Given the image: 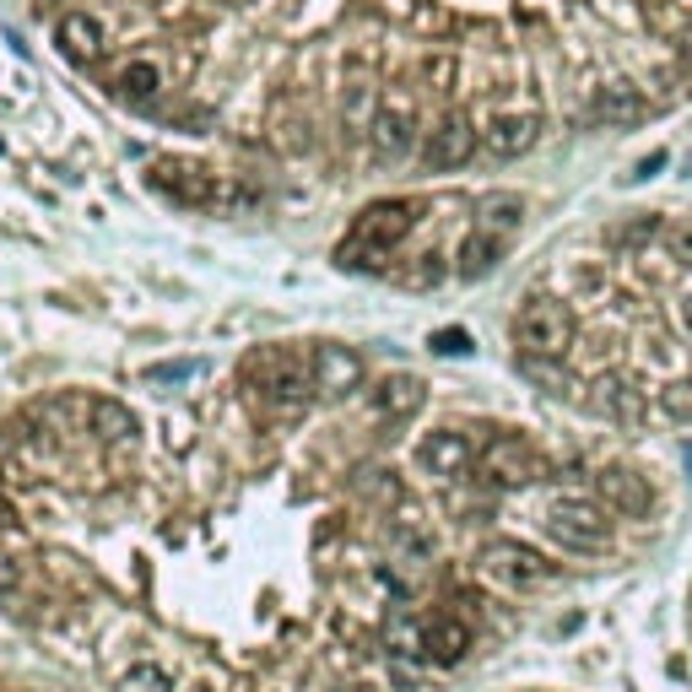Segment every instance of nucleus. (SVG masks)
<instances>
[{
	"label": "nucleus",
	"mask_w": 692,
	"mask_h": 692,
	"mask_svg": "<svg viewBox=\"0 0 692 692\" xmlns=\"http://www.w3.org/2000/svg\"><path fill=\"white\" fill-rule=\"evenodd\" d=\"M660 411L676 422V428H692V379H676L660 390Z\"/></svg>",
	"instance_id": "24"
},
{
	"label": "nucleus",
	"mask_w": 692,
	"mask_h": 692,
	"mask_svg": "<svg viewBox=\"0 0 692 692\" xmlns=\"http://www.w3.org/2000/svg\"><path fill=\"white\" fill-rule=\"evenodd\" d=\"M644 11H649V28H655V33H676V38H682V28L692 22V17H682L676 6H660V0H649Z\"/></svg>",
	"instance_id": "26"
},
{
	"label": "nucleus",
	"mask_w": 692,
	"mask_h": 692,
	"mask_svg": "<svg viewBox=\"0 0 692 692\" xmlns=\"http://www.w3.org/2000/svg\"><path fill=\"white\" fill-rule=\"evenodd\" d=\"M519 222H525V201H519V195H487L482 206H476V228H487V233H503L509 238Z\"/></svg>",
	"instance_id": "23"
},
{
	"label": "nucleus",
	"mask_w": 692,
	"mask_h": 692,
	"mask_svg": "<svg viewBox=\"0 0 692 692\" xmlns=\"http://www.w3.org/2000/svg\"><path fill=\"white\" fill-rule=\"evenodd\" d=\"M244 384L265 411H298V406H309V395L319 390L314 357L292 352V346H260V352H249Z\"/></svg>",
	"instance_id": "1"
},
{
	"label": "nucleus",
	"mask_w": 692,
	"mask_h": 692,
	"mask_svg": "<svg viewBox=\"0 0 692 692\" xmlns=\"http://www.w3.org/2000/svg\"><path fill=\"white\" fill-rule=\"evenodd\" d=\"M0 476L11 487L38 482V438L22 428H0Z\"/></svg>",
	"instance_id": "17"
},
{
	"label": "nucleus",
	"mask_w": 692,
	"mask_h": 692,
	"mask_svg": "<svg viewBox=\"0 0 692 692\" xmlns=\"http://www.w3.org/2000/svg\"><path fill=\"white\" fill-rule=\"evenodd\" d=\"M201 692H206V687H201Z\"/></svg>",
	"instance_id": "37"
},
{
	"label": "nucleus",
	"mask_w": 692,
	"mask_h": 692,
	"mask_svg": "<svg viewBox=\"0 0 692 692\" xmlns=\"http://www.w3.org/2000/svg\"><path fill=\"white\" fill-rule=\"evenodd\" d=\"M503 244H509V238H503V233H487V228H476L471 238H465V244H460V276H465V282L487 276L492 265L503 260Z\"/></svg>",
	"instance_id": "21"
},
{
	"label": "nucleus",
	"mask_w": 692,
	"mask_h": 692,
	"mask_svg": "<svg viewBox=\"0 0 692 692\" xmlns=\"http://www.w3.org/2000/svg\"><path fill=\"white\" fill-rule=\"evenodd\" d=\"M201 374V363H190V357H184V363H157V368H146V379L152 384H184V379H195Z\"/></svg>",
	"instance_id": "28"
},
{
	"label": "nucleus",
	"mask_w": 692,
	"mask_h": 692,
	"mask_svg": "<svg viewBox=\"0 0 692 692\" xmlns=\"http://www.w3.org/2000/svg\"><path fill=\"white\" fill-rule=\"evenodd\" d=\"M514 336L525 346V357H568V346H574V314H568L563 298H547V292H536V298H525V309L514 314Z\"/></svg>",
	"instance_id": "3"
},
{
	"label": "nucleus",
	"mask_w": 692,
	"mask_h": 692,
	"mask_svg": "<svg viewBox=\"0 0 692 692\" xmlns=\"http://www.w3.org/2000/svg\"><path fill=\"white\" fill-rule=\"evenodd\" d=\"M471 655V622L455 617V611H438V617L422 622V660L428 665H460Z\"/></svg>",
	"instance_id": "13"
},
{
	"label": "nucleus",
	"mask_w": 692,
	"mask_h": 692,
	"mask_svg": "<svg viewBox=\"0 0 692 692\" xmlns=\"http://www.w3.org/2000/svg\"><path fill=\"white\" fill-rule=\"evenodd\" d=\"M611 509L606 503H590V498H557L547 514H541V525H547V536L557 541L563 552H606L611 547Z\"/></svg>",
	"instance_id": "4"
},
{
	"label": "nucleus",
	"mask_w": 692,
	"mask_h": 692,
	"mask_svg": "<svg viewBox=\"0 0 692 692\" xmlns=\"http://www.w3.org/2000/svg\"><path fill=\"white\" fill-rule=\"evenodd\" d=\"M687 471H692V444H687Z\"/></svg>",
	"instance_id": "35"
},
{
	"label": "nucleus",
	"mask_w": 692,
	"mask_h": 692,
	"mask_svg": "<svg viewBox=\"0 0 692 692\" xmlns=\"http://www.w3.org/2000/svg\"><path fill=\"white\" fill-rule=\"evenodd\" d=\"M11 519H17V514H11V503L0 498V530H11Z\"/></svg>",
	"instance_id": "33"
},
{
	"label": "nucleus",
	"mask_w": 692,
	"mask_h": 692,
	"mask_svg": "<svg viewBox=\"0 0 692 692\" xmlns=\"http://www.w3.org/2000/svg\"><path fill=\"white\" fill-rule=\"evenodd\" d=\"M60 49L71 55L76 65L98 60L103 55V28L98 17H87V11H71V17H60Z\"/></svg>",
	"instance_id": "20"
},
{
	"label": "nucleus",
	"mask_w": 692,
	"mask_h": 692,
	"mask_svg": "<svg viewBox=\"0 0 692 692\" xmlns=\"http://www.w3.org/2000/svg\"><path fill=\"white\" fill-rule=\"evenodd\" d=\"M660 168H665V157L655 152V157H644V163H638V168L628 173V179H655V173H660Z\"/></svg>",
	"instance_id": "31"
},
{
	"label": "nucleus",
	"mask_w": 692,
	"mask_h": 692,
	"mask_svg": "<svg viewBox=\"0 0 692 692\" xmlns=\"http://www.w3.org/2000/svg\"><path fill=\"white\" fill-rule=\"evenodd\" d=\"M114 92L130 109H146V103H157V92H163V71H157L152 60H130L114 71Z\"/></svg>",
	"instance_id": "19"
},
{
	"label": "nucleus",
	"mask_w": 692,
	"mask_h": 692,
	"mask_svg": "<svg viewBox=\"0 0 692 692\" xmlns=\"http://www.w3.org/2000/svg\"><path fill=\"white\" fill-rule=\"evenodd\" d=\"M476 152V125L465 114H444L438 125L422 136V163H428L433 173H449V168H460L465 157Z\"/></svg>",
	"instance_id": "10"
},
{
	"label": "nucleus",
	"mask_w": 692,
	"mask_h": 692,
	"mask_svg": "<svg viewBox=\"0 0 692 692\" xmlns=\"http://www.w3.org/2000/svg\"><path fill=\"white\" fill-rule=\"evenodd\" d=\"M482 574L498 584V590H536V584L552 579V563L541 557L536 547H525V541H487L482 547Z\"/></svg>",
	"instance_id": "6"
},
{
	"label": "nucleus",
	"mask_w": 692,
	"mask_h": 692,
	"mask_svg": "<svg viewBox=\"0 0 692 692\" xmlns=\"http://www.w3.org/2000/svg\"><path fill=\"white\" fill-rule=\"evenodd\" d=\"M536 136H541V114L509 109V114H492V125L482 130V146H487V157L509 163V157H525L536 146Z\"/></svg>",
	"instance_id": "12"
},
{
	"label": "nucleus",
	"mask_w": 692,
	"mask_h": 692,
	"mask_svg": "<svg viewBox=\"0 0 692 692\" xmlns=\"http://www.w3.org/2000/svg\"><path fill=\"white\" fill-rule=\"evenodd\" d=\"M114 692H173V682H168L163 665H130V671L119 676Z\"/></svg>",
	"instance_id": "25"
},
{
	"label": "nucleus",
	"mask_w": 692,
	"mask_h": 692,
	"mask_svg": "<svg viewBox=\"0 0 692 692\" xmlns=\"http://www.w3.org/2000/svg\"><path fill=\"white\" fill-rule=\"evenodd\" d=\"M595 503H606V509L622 514V519H644L655 509V487H649V476H638L633 465H606V471L595 476Z\"/></svg>",
	"instance_id": "9"
},
{
	"label": "nucleus",
	"mask_w": 692,
	"mask_h": 692,
	"mask_svg": "<svg viewBox=\"0 0 692 692\" xmlns=\"http://www.w3.org/2000/svg\"><path fill=\"white\" fill-rule=\"evenodd\" d=\"M0 692H6V687H0Z\"/></svg>",
	"instance_id": "36"
},
{
	"label": "nucleus",
	"mask_w": 692,
	"mask_h": 692,
	"mask_svg": "<svg viewBox=\"0 0 692 692\" xmlns=\"http://www.w3.org/2000/svg\"><path fill=\"white\" fill-rule=\"evenodd\" d=\"M368 141H374L379 163H401V157L411 152V141H417V103H411L406 92L379 98L374 125H368Z\"/></svg>",
	"instance_id": "8"
},
{
	"label": "nucleus",
	"mask_w": 692,
	"mask_h": 692,
	"mask_svg": "<svg viewBox=\"0 0 692 692\" xmlns=\"http://www.w3.org/2000/svg\"><path fill=\"white\" fill-rule=\"evenodd\" d=\"M17 579H22V563H17L11 552H0V595L17 590Z\"/></svg>",
	"instance_id": "30"
},
{
	"label": "nucleus",
	"mask_w": 692,
	"mask_h": 692,
	"mask_svg": "<svg viewBox=\"0 0 692 692\" xmlns=\"http://www.w3.org/2000/svg\"><path fill=\"white\" fill-rule=\"evenodd\" d=\"M676 55H682V65H687V71H692V22H687V28H682V38H676Z\"/></svg>",
	"instance_id": "32"
},
{
	"label": "nucleus",
	"mask_w": 692,
	"mask_h": 692,
	"mask_svg": "<svg viewBox=\"0 0 692 692\" xmlns=\"http://www.w3.org/2000/svg\"><path fill=\"white\" fill-rule=\"evenodd\" d=\"M665 249H671V260L692 265V217H682V222H671V228H665Z\"/></svg>",
	"instance_id": "27"
},
{
	"label": "nucleus",
	"mask_w": 692,
	"mask_h": 692,
	"mask_svg": "<svg viewBox=\"0 0 692 692\" xmlns=\"http://www.w3.org/2000/svg\"><path fill=\"white\" fill-rule=\"evenodd\" d=\"M482 482L487 487H498V492H514V487H530V482H541L547 476V460H541V449L530 444V438H519V433H498L492 444L482 449Z\"/></svg>",
	"instance_id": "5"
},
{
	"label": "nucleus",
	"mask_w": 692,
	"mask_h": 692,
	"mask_svg": "<svg viewBox=\"0 0 692 692\" xmlns=\"http://www.w3.org/2000/svg\"><path fill=\"white\" fill-rule=\"evenodd\" d=\"M433 352L465 357V352H471V336H465V330H438V336H433Z\"/></svg>",
	"instance_id": "29"
},
{
	"label": "nucleus",
	"mask_w": 692,
	"mask_h": 692,
	"mask_svg": "<svg viewBox=\"0 0 692 692\" xmlns=\"http://www.w3.org/2000/svg\"><path fill=\"white\" fill-rule=\"evenodd\" d=\"M417 465L428 476H438V482H455V476H465L476 465V444L460 428H438L417 444Z\"/></svg>",
	"instance_id": "11"
},
{
	"label": "nucleus",
	"mask_w": 692,
	"mask_h": 692,
	"mask_svg": "<svg viewBox=\"0 0 692 692\" xmlns=\"http://www.w3.org/2000/svg\"><path fill=\"white\" fill-rule=\"evenodd\" d=\"M87 417H92V433L103 438V444H125V438H136V417H130V406L119 401H87Z\"/></svg>",
	"instance_id": "22"
},
{
	"label": "nucleus",
	"mask_w": 692,
	"mask_h": 692,
	"mask_svg": "<svg viewBox=\"0 0 692 692\" xmlns=\"http://www.w3.org/2000/svg\"><path fill=\"white\" fill-rule=\"evenodd\" d=\"M374 411L384 422H406L411 411H422V379L417 374H390L374 390Z\"/></svg>",
	"instance_id": "18"
},
{
	"label": "nucleus",
	"mask_w": 692,
	"mask_h": 692,
	"mask_svg": "<svg viewBox=\"0 0 692 692\" xmlns=\"http://www.w3.org/2000/svg\"><path fill=\"white\" fill-rule=\"evenodd\" d=\"M682 325L692 330V292H687V298H682Z\"/></svg>",
	"instance_id": "34"
},
{
	"label": "nucleus",
	"mask_w": 692,
	"mask_h": 692,
	"mask_svg": "<svg viewBox=\"0 0 692 692\" xmlns=\"http://www.w3.org/2000/svg\"><path fill=\"white\" fill-rule=\"evenodd\" d=\"M590 406L601 411L606 422H617V428H638L644 422V395H638V384L628 374H601L590 384Z\"/></svg>",
	"instance_id": "14"
},
{
	"label": "nucleus",
	"mask_w": 692,
	"mask_h": 692,
	"mask_svg": "<svg viewBox=\"0 0 692 692\" xmlns=\"http://www.w3.org/2000/svg\"><path fill=\"white\" fill-rule=\"evenodd\" d=\"M314 379H319V395H352L363 384V357L346 352V346H314Z\"/></svg>",
	"instance_id": "16"
},
{
	"label": "nucleus",
	"mask_w": 692,
	"mask_h": 692,
	"mask_svg": "<svg viewBox=\"0 0 692 692\" xmlns=\"http://www.w3.org/2000/svg\"><path fill=\"white\" fill-rule=\"evenodd\" d=\"M649 119V98L633 82H606L590 103V125H611V130H628Z\"/></svg>",
	"instance_id": "15"
},
{
	"label": "nucleus",
	"mask_w": 692,
	"mask_h": 692,
	"mask_svg": "<svg viewBox=\"0 0 692 692\" xmlns=\"http://www.w3.org/2000/svg\"><path fill=\"white\" fill-rule=\"evenodd\" d=\"M152 184L168 195L173 206H222L228 201L222 173L190 163V157H163V163H152Z\"/></svg>",
	"instance_id": "7"
},
{
	"label": "nucleus",
	"mask_w": 692,
	"mask_h": 692,
	"mask_svg": "<svg viewBox=\"0 0 692 692\" xmlns=\"http://www.w3.org/2000/svg\"><path fill=\"white\" fill-rule=\"evenodd\" d=\"M417 201H379V206H368L363 217L352 222V238L336 249V260L346 265V271H384L395 255V244L417 228Z\"/></svg>",
	"instance_id": "2"
}]
</instances>
